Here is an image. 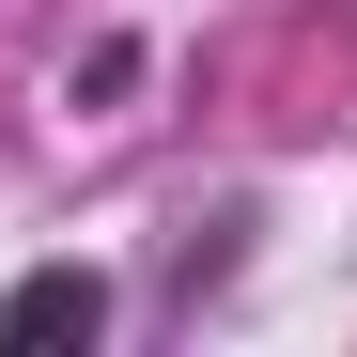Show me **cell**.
I'll list each match as a JSON object with an SVG mask.
<instances>
[{
    "label": "cell",
    "mask_w": 357,
    "mask_h": 357,
    "mask_svg": "<svg viewBox=\"0 0 357 357\" xmlns=\"http://www.w3.org/2000/svg\"><path fill=\"white\" fill-rule=\"evenodd\" d=\"M109 264H31V280H0V357H31V342H109Z\"/></svg>",
    "instance_id": "cell-1"
}]
</instances>
